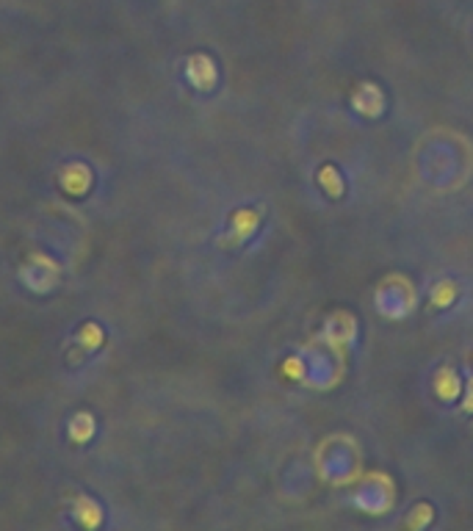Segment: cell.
Here are the masks:
<instances>
[{
	"label": "cell",
	"mask_w": 473,
	"mask_h": 531,
	"mask_svg": "<svg viewBox=\"0 0 473 531\" xmlns=\"http://www.w3.org/2000/svg\"><path fill=\"white\" fill-rule=\"evenodd\" d=\"M19 277L25 279V285L31 290H50L55 282H58V266L53 263L47 255H31L28 263L22 266Z\"/></svg>",
	"instance_id": "6da1fadb"
},
{
	"label": "cell",
	"mask_w": 473,
	"mask_h": 531,
	"mask_svg": "<svg viewBox=\"0 0 473 531\" xmlns=\"http://www.w3.org/2000/svg\"><path fill=\"white\" fill-rule=\"evenodd\" d=\"M435 390L440 393V399H454L457 396V379H454V371H449V368H443L440 374H438V382H435Z\"/></svg>",
	"instance_id": "52a82bcc"
},
{
	"label": "cell",
	"mask_w": 473,
	"mask_h": 531,
	"mask_svg": "<svg viewBox=\"0 0 473 531\" xmlns=\"http://www.w3.org/2000/svg\"><path fill=\"white\" fill-rule=\"evenodd\" d=\"M92 432H94V421H92V415H83V412H80V415H75V421L69 424V435H72L75 443L89 440Z\"/></svg>",
	"instance_id": "5b68a950"
},
{
	"label": "cell",
	"mask_w": 473,
	"mask_h": 531,
	"mask_svg": "<svg viewBox=\"0 0 473 531\" xmlns=\"http://www.w3.org/2000/svg\"><path fill=\"white\" fill-rule=\"evenodd\" d=\"M75 515H78V521H80L83 526H97V523H100V510H97V504H94L92 498H86V496L78 498Z\"/></svg>",
	"instance_id": "277c9868"
},
{
	"label": "cell",
	"mask_w": 473,
	"mask_h": 531,
	"mask_svg": "<svg viewBox=\"0 0 473 531\" xmlns=\"http://www.w3.org/2000/svg\"><path fill=\"white\" fill-rule=\"evenodd\" d=\"M257 225H260V216H257L255 211H236V214L230 216V233L222 236L219 244L236 250V247H241V244L257 230Z\"/></svg>",
	"instance_id": "7a4b0ae2"
},
{
	"label": "cell",
	"mask_w": 473,
	"mask_h": 531,
	"mask_svg": "<svg viewBox=\"0 0 473 531\" xmlns=\"http://www.w3.org/2000/svg\"><path fill=\"white\" fill-rule=\"evenodd\" d=\"M318 183L327 189L329 197H341V194H343V183H341V177H338V172H335L332 166H324V169L318 172Z\"/></svg>",
	"instance_id": "8992f818"
},
{
	"label": "cell",
	"mask_w": 473,
	"mask_h": 531,
	"mask_svg": "<svg viewBox=\"0 0 473 531\" xmlns=\"http://www.w3.org/2000/svg\"><path fill=\"white\" fill-rule=\"evenodd\" d=\"M454 296H457V285L454 282H440L435 288V293H432V304L435 307H446V304H452Z\"/></svg>",
	"instance_id": "ba28073f"
},
{
	"label": "cell",
	"mask_w": 473,
	"mask_h": 531,
	"mask_svg": "<svg viewBox=\"0 0 473 531\" xmlns=\"http://www.w3.org/2000/svg\"><path fill=\"white\" fill-rule=\"evenodd\" d=\"M189 80L197 86V89H211L214 80H216V69H214V61L208 55H191L189 58V69H186Z\"/></svg>",
	"instance_id": "3957f363"
},
{
	"label": "cell",
	"mask_w": 473,
	"mask_h": 531,
	"mask_svg": "<svg viewBox=\"0 0 473 531\" xmlns=\"http://www.w3.org/2000/svg\"><path fill=\"white\" fill-rule=\"evenodd\" d=\"M465 410L473 412V379L468 382V401H465Z\"/></svg>",
	"instance_id": "9c48e42d"
}]
</instances>
